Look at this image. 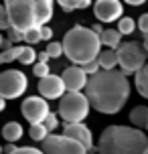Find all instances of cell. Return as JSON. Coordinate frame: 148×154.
Segmentation results:
<instances>
[{"label":"cell","instance_id":"1","mask_svg":"<svg viewBox=\"0 0 148 154\" xmlns=\"http://www.w3.org/2000/svg\"><path fill=\"white\" fill-rule=\"evenodd\" d=\"M130 81L122 69H100L89 75L85 85V95L91 101V108L108 116L122 112L130 100Z\"/></svg>","mask_w":148,"mask_h":154},{"label":"cell","instance_id":"2","mask_svg":"<svg viewBox=\"0 0 148 154\" xmlns=\"http://www.w3.org/2000/svg\"><path fill=\"white\" fill-rule=\"evenodd\" d=\"M146 148L148 136L138 126H108L97 140V154H144Z\"/></svg>","mask_w":148,"mask_h":154},{"label":"cell","instance_id":"3","mask_svg":"<svg viewBox=\"0 0 148 154\" xmlns=\"http://www.w3.org/2000/svg\"><path fill=\"white\" fill-rule=\"evenodd\" d=\"M53 2L55 0H4V6L12 29L26 32L49 24L53 18Z\"/></svg>","mask_w":148,"mask_h":154},{"label":"cell","instance_id":"4","mask_svg":"<svg viewBox=\"0 0 148 154\" xmlns=\"http://www.w3.org/2000/svg\"><path fill=\"white\" fill-rule=\"evenodd\" d=\"M101 47H103L101 35H97L94 29L81 26V24H75L63 37L65 57L73 65H85V63L97 59L101 53Z\"/></svg>","mask_w":148,"mask_h":154},{"label":"cell","instance_id":"5","mask_svg":"<svg viewBox=\"0 0 148 154\" xmlns=\"http://www.w3.org/2000/svg\"><path fill=\"white\" fill-rule=\"evenodd\" d=\"M91 101L81 91H65L59 100V116L63 122H83L89 114Z\"/></svg>","mask_w":148,"mask_h":154},{"label":"cell","instance_id":"6","mask_svg":"<svg viewBox=\"0 0 148 154\" xmlns=\"http://www.w3.org/2000/svg\"><path fill=\"white\" fill-rule=\"evenodd\" d=\"M146 49L142 43L138 41H128V43H122L118 47V61H120V69L124 71L126 75H132V73H138V71L146 65Z\"/></svg>","mask_w":148,"mask_h":154},{"label":"cell","instance_id":"7","mask_svg":"<svg viewBox=\"0 0 148 154\" xmlns=\"http://www.w3.org/2000/svg\"><path fill=\"white\" fill-rule=\"evenodd\" d=\"M41 150L45 154H87L89 150L79 140L69 138L65 134H49L41 142Z\"/></svg>","mask_w":148,"mask_h":154},{"label":"cell","instance_id":"8","mask_svg":"<svg viewBox=\"0 0 148 154\" xmlns=\"http://www.w3.org/2000/svg\"><path fill=\"white\" fill-rule=\"evenodd\" d=\"M29 87L26 75L18 69H6L0 75V97L4 100H16L20 97Z\"/></svg>","mask_w":148,"mask_h":154},{"label":"cell","instance_id":"9","mask_svg":"<svg viewBox=\"0 0 148 154\" xmlns=\"http://www.w3.org/2000/svg\"><path fill=\"white\" fill-rule=\"evenodd\" d=\"M20 112H23L24 120L29 124H43L45 118L51 114L49 101H47V97H43V95H31V97L23 100Z\"/></svg>","mask_w":148,"mask_h":154},{"label":"cell","instance_id":"10","mask_svg":"<svg viewBox=\"0 0 148 154\" xmlns=\"http://www.w3.org/2000/svg\"><path fill=\"white\" fill-rule=\"evenodd\" d=\"M94 14L100 23H114L124 14V6L120 0H95Z\"/></svg>","mask_w":148,"mask_h":154},{"label":"cell","instance_id":"11","mask_svg":"<svg viewBox=\"0 0 148 154\" xmlns=\"http://www.w3.org/2000/svg\"><path fill=\"white\" fill-rule=\"evenodd\" d=\"M37 87H39V93L43 97H47V100H61L65 95V91H67L63 75H53V73H49L47 77L39 79Z\"/></svg>","mask_w":148,"mask_h":154},{"label":"cell","instance_id":"12","mask_svg":"<svg viewBox=\"0 0 148 154\" xmlns=\"http://www.w3.org/2000/svg\"><path fill=\"white\" fill-rule=\"evenodd\" d=\"M63 81H65V87L67 91H81L85 89L87 81H89V75H87L81 65H71V67H65L63 69Z\"/></svg>","mask_w":148,"mask_h":154},{"label":"cell","instance_id":"13","mask_svg":"<svg viewBox=\"0 0 148 154\" xmlns=\"http://www.w3.org/2000/svg\"><path fill=\"white\" fill-rule=\"evenodd\" d=\"M63 134L69 136V138L79 140L81 144H85L87 150H95L91 130H89L83 122H65V126H63Z\"/></svg>","mask_w":148,"mask_h":154},{"label":"cell","instance_id":"14","mask_svg":"<svg viewBox=\"0 0 148 154\" xmlns=\"http://www.w3.org/2000/svg\"><path fill=\"white\" fill-rule=\"evenodd\" d=\"M134 85H136V91L148 100V63L138 73H134Z\"/></svg>","mask_w":148,"mask_h":154},{"label":"cell","instance_id":"15","mask_svg":"<svg viewBox=\"0 0 148 154\" xmlns=\"http://www.w3.org/2000/svg\"><path fill=\"white\" fill-rule=\"evenodd\" d=\"M100 63H101V69H116V65H120L118 61V49H106L100 53Z\"/></svg>","mask_w":148,"mask_h":154},{"label":"cell","instance_id":"16","mask_svg":"<svg viewBox=\"0 0 148 154\" xmlns=\"http://www.w3.org/2000/svg\"><path fill=\"white\" fill-rule=\"evenodd\" d=\"M101 43L103 47H109V49H118L122 45V32L118 29H106L101 32Z\"/></svg>","mask_w":148,"mask_h":154},{"label":"cell","instance_id":"17","mask_svg":"<svg viewBox=\"0 0 148 154\" xmlns=\"http://www.w3.org/2000/svg\"><path fill=\"white\" fill-rule=\"evenodd\" d=\"M2 136L6 142H16V140L23 138V126L18 122H8L4 124V128H2Z\"/></svg>","mask_w":148,"mask_h":154},{"label":"cell","instance_id":"18","mask_svg":"<svg viewBox=\"0 0 148 154\" xmlns=\"http://www.w3.org/2000/svg\"><path fill=\"white\" fill-rule=\"evenodd\" d=\"M130 122L138 128H146L148 124V106H136L130 112Z\"/></svg>","mask_w":148,"mask_h":154},{"label":"cell","instance_id":"19","mask_svg":"<svg viewBox=\"0 0 148 154\" xmlns=\"http://www.w3.org/2000/svg\"><path fill=\"white\" fill-rule=\"evenodd\" d=\"M65 12H73V10H81L91 4V0H55Z\"/></svg>","mask_w":148,"mask_h":154},{"label":"cell","instance_id":"20","mask_svg":"<svg viewBox=\"0 0 148 154\" xmlns=\"http://www.w3.org/2000/svg\"><path fill=\"white\" fill-rule=\"evenodd\" d=\"M29 136L37 142H43V140L49 136V128L45 124H31V130H29Z\"/></svg>","mask_w":148,"mask_h":154},{"label":"cell","instance_id":"21","mask_svg":"<svg viewBox=\"0 0 148 154\" xmlns=\"http://www.w3.org/2000/svg\"><path fill=\"white\" fill-rule=\"evenodd\" d=\"M37 59H39V55H37L35 49H32V45L23 47V53H20V57H18V63H23V65H32Z\"/></svg>","mask_w":148,"mask_h":154},{"label":"cell","instance_id":"22","mask_svg":"<svg viewBox=\"0 0 148 154\" xmlns=\"http://www.w3.org/2000/svg\"><path fill=\"white\" fill-rule=\"evenodd\" d=\"M134 29H136V23H134V18H130V16H122L118 20V31L122 32V35H132Z\"/></svg>","mask_w":148,"mask_h":154},{"label":"cell","instance_id":"23","mask_svg":"<svg viewBox=\"0 0 148 154\" xmlns=\"http://www.w3.org/2000/svg\"><path fill=\"white\" fill-rule=\"evenodd\" d=\"M23 53V47H12V49H6V51H2L0 55V63H12L16 61L18 57Z\"/></svg>","mask_w":148,"mask_h":154},{"label":"cell","instance_id":"24","mask_svg":"<svg viewBox=\"0 0 148 154\" xmlns=\"http://www.w3.org/2000/svg\"><path fill=\"white\" fill-rule=\"evenodd\" d=\"M49 55H51V59H59L63 53H65V49H63V43H57V41H49L47 49H45Z\"/></svg>","mask_w":148,"mask_h":154},{"label":"cell","instance_id":"25","mask_svg":"<svg viewBox=\"0 0 148 154\" xmlns=\"http://www.w3.org/2000/svg\"><path fill=\"white\" fill-rule=\"evenodd\" d=\"M39 41H43V35H41V26H39V29H31V31L24 32V43H26V45H37Z\"/></svg>","mask_w":148,"mask_h":154},{"label":"cell","instance_id":"26","mask_svg":"<svg viewBox=\"0 0 148 154\" xmlns=\"http://www.w3.org/2000/svg\"><path fill=\"white\" fill-rule=\"evenodd\" d=\"M32 73L39 77V79H43V77H47L51 71H49V63H43V61H37L35 65H32Z\"/></svg>","mask_w":148,"mask_h":154},{"label":"cell","instance_id":"27","mask_svg":"<svg viewBox=\"0 0 148 154\" xmlns=\"http://www.w3.org/2000/svg\"><path fill=\"white\" fill-rule=\"evenodd\" d=\"M81 67H83V71H85L87 75H94V73H97V71L101 69V63H100V59H94V61L85 63V65H81Z\"/></svg>","mask_w":148,"mask_h":154},{"label":"cell","instance_id":"28","mask_svg":"<svg viewBox=\"0 0 148 154\" xmlns=\"http://www.w3.org/2000/svg\"><path fill=\"white\" fill-rule=\"evenodd\" d=\"M59 118H61V116H57V114H53V112H51V114L47 116V118H45V126H47L49 128V132H53V130H57V126H59Z\"/></svg>","mask_w":148,"mask_h":154},{"label":"cell","instance_id":"29","mask_svg":"<svg viewBox=\"0 0 148 154\" xmlns=\"http://www.w3.org/2000/svg\"><path fill=\"white\" fill-rule=\"evenodd\" d=\"M138 31H140L144 37H148V12H144V14L138 18Z\"/></svg>","mask_w":148,"mask_h":154},{"label":"cell","instance_id":"30","mask_svg":"<svg viewBox=\"0 0 148 154\" xmlns=\"http://www.w3.org/2000/svg\"><path fill=\"white\" fill-rule=\"evenodd\" d=\"M10 154H45V152H43V150H39V148H32V146H23V148L12 150Z\"/></svg>","mask_w":148,"mask_h":154},{"label":"cell","instance_id":"31","mask_svg":"<svg viewBox=\"0 0 148 154\" xmlns=\"http://www.w3.org/2000/svg\"><path fill=\"white\" fill-rule=\"evenodd\" d=\"M8 38L12 41V43H18V41H24V32L18 31V29H8Z\"/></svg>","mask_w":148,"mask_h":154},{"label":"cell","instance_id":"32","mask_svg":"<svg viewBox=\"0 0 148 154\" xmlns=\"http://www.w3.org/2000/svg\"><path fill=\"white\" fill-rule=\"evenodd\" d=\"M41 35H43V41H51L53 38V29L49 24H43L41 26Z\"/></svg>","mask_w":148,"mask_h":154},{"label":"cell","instance_id":"33","mask_svg":"<svg viewBox=\"0 0 148 154\" xmlns=\"http://www.w3.org/2000/svg\"><path fill=\"white\" fill-rule=\"evenodd\" d=\"M12 41L10 38H2V51H6V49H12Z\"/></svg>","mask_w":148,"mask_h":154},{"label":"cell","instance_id":"34","mask_svg":"<svg viewBox=\"0 0 148 154\" xmlns=\"http://www.w3.org/2000/svg\"><path fill=\"white\" fill-rule=\"evenodd\" d=\"M49 59H51V55H49L47 51H43V53H39V61H43V63H49Z\"/></svg>","mask_w":148,"mask_h":154},{"label":"cell","instance_id":"35","mask_svg":"<svg viewBox=\"0 0 148 154\" xmlns=\"http://www.w3.org/2000/svg\"><path fill=\"white\" fill-rule=\"evenodd\" d=\"M124 2H128V4H132V6H140V4H144L146 0H124Z\"/></svg>","mask_w":148,"mask_h":154},{"label":"cell","instance_id":"36","mask_svg":"<svg viewBox=\"0 0 148 154\" xmlns=\"http://www.w3.org/2000/svg\"><path fill=\"white\" fill-rule=\"evenodd\" d=\"M91 29H94V31H95V32H97V35H101V32L106 31V29H103V26H101V24H100V23H95V24H94V26H91Z\"/></svg>","mask_w":148,"mask_h":154},{"label":"cell","instance_id":"37","mask_svg":"<svg viewBox=\"0 0 148 154\" xmlns=\"http://www.w3.org/2000/svg\"><path fill=\"white\" fill-rule=\"evenodd\" d=\"M12 150H16V146H14V144H12V142H8L6 146H4V152H6V154H10V152H12Z\"/></svg>","mask_w":148,"mask_h":154},{"label":"cell","instance_id":"38","mask_svg":"<svg viewBox=\"0 0 148 154\" xmlns=\"http://www.w3.org/2000/svg\"><path fill=\"white\" fill-rule=\"evenodd\" d=\"M4 108H6V100L2 97V100H0V109H4Z\"/></svg>","mask_w":148,"mask_h":154},{"label":"cell","instance_id":"39","mask_svg":"<svg viewBox=\"0 0 148 154\" xmlns=\"http://www.w3.org/2000/svg\"><path fill=\"white\" fill-rule=\"evenodd\" d=\"M142 45H144V49H146V53H148V37H144V43Z\"/></svg>","mask_w":148,"mask_h":154},{"label":"cell","instance_id":"40","mask_svg":"<svg viewBox=\"0 0 148 154\" xmlns=\"http://www.w3.org/2000/svg\"><path fill=\"white\" fill-rule=\"evenodd\" d=\"M144 130H146V132H148V124H146V128H144Z\"/></svg>","mask_w":148,"mask_h":154},{"label":"cell","instance_id":"41","mask_svg":"<svg viewBox=\"0 0 148 154\" xmlns=\"http://www.w3.org/2000/svg\"><path fill=\"white\" fill-rule=\"evenodd\" d=\"M144 154H148V148H146V150H144Z\"/></svg>","mask_w":148,"mask_h":154}]
</instances>
